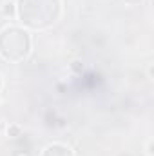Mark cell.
Listing matches in <instances>:
<instances>
[{"mask_svg":"<svg viewBox=\"0 0 154 156\" xmlns=\"http://www.w3.org/2000/svg\"><path fill=\"white\" fill-rule=\"evenodd\" d=\"M15 13L26 29L44 31L58 22L62 0H16Z\"/></svg>","mask_w":154,"mask_h":156,"instance_id":"obj_1","label":"cell"},{"mask_svg":"<svg viewBox=\"0 0 154 156\" xmlns=\"http://www.w3.org/2000/svg\"><path fill=\"white\" fill-rule=\"evenodd\" d=\"M33 49V40L26 27L5 26L0 31V58L9 64L24 62Z\"/></svg>","mask_w":154,"mask_h":156,"instance_id":"obj_2","label":"cell"},{"mask_svg":"<svg viewBox=\"0 0 154 156\" xmlns=\"http://www.w3.org/2000/svg\"><path fill=\"white\" fill-rule=\"evenodd\" d=\"M40 156H76V154H75V151H73L69 145L54 142V144H49V145L42 151Z\"/></svg>","mask_w":154,"mask_h":156,"instance_id":"obj_3","label":"cell"},{"mask_svg":"<svg viewBox=\"0 0 154 156\" xmlns=\"http://www.w3.org/2000/svg\"><path fill=\"white\" fill-rule=\"evenodd\" d=\"M22 134V129H20V125H16V123H11L9 127H7V136H11V138H18Z\"/></svg>","mask_w":154,"mask_h":156,"instance_id":"obj_4","label":"cell"},{"mask_svg":"<svg viewBox=\"0 0 154 156\" xmlns=\"http://www.w3.org/2000/svg\"><path fill=\"white\" fill-rule=\"evenodd\" d=\"M71 69H73V71H76V73H82V71H83V66H82V62H80V60H75V62L71 64Z\"/></svg>","mask_w":154,"mask_h":156,"instance_id":"obj_5","label":"cell"},{"mask_svg":"<svg viewBox=\"0 0 154 156\" xmlns=\"http://www.w3.org/2000/svg\"><path fill=\"white\" fill-rule=\"evenodd\" d=\"M123 2H125L127 5H140L143 0H123Z\"/></svg>","mask_w":154,"mask_h":156,"instance_id":"obj_6","label":"cell"},{"mask_svg":"<svg viewBox=\"0 0 154 156\" xmlns=\"http://www.w3.org/2000/svg\"><path fill=\"white\" fill-rule=\"evenodd\" d=\"M147 156H152V142L147 144Z\"/></svg>","mask_w":154,"mask_h":156,"instance_id":"obj_7","label":"cell"},{"mask_svg":"<svg viewBox=\"0 0 154 156\" xmlns=\"http://www.w3.org/2000/svg\"><path fill=\"white\" fill-rule=\"evenodd\" d=\"M149 78H152V64L149 66Z\"/></svg>","mask_w":154,"mask_h":156,"instance_id":"obj_8","label":"cell"},{"mask_svg":"<svg viewBox=\"0 0 154 156\" xmlns=\"http://www.w3.org/2000/svg\"><path fill=\"white\" fill-rule=\"evenodd\" d=\"M2 87H4V78H2V75H0V91H2Z\"/></svg>","mask_w":154,"mask_h":156,"instance_id":"obj_9","label":"cell"}]
</instances>
